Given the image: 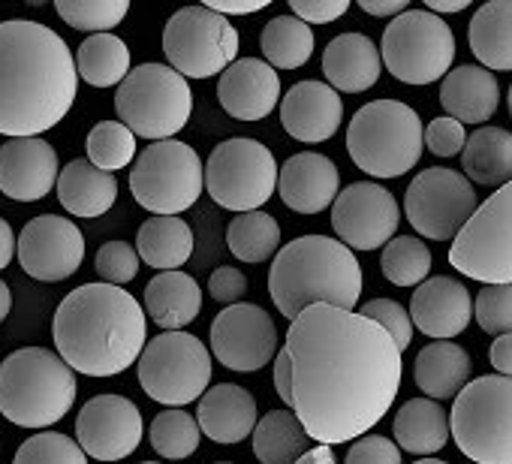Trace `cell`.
<instances>
[{"label":"cell","instance_id":"cell-1","mask_svg":"<svg viewBox=\"0 0 512 464\" xmlns=\"http://www.w3.org/2000/svg\"><path fill=\"white\" fill-rule=\"evenodd\" d=\"M293 371V413L323 446L365 437L395 404L401 350L374 320L314 305L302 311L284 344Z\"/></svg>","mask_w":512,"mask_h":464},{"label":"cell","instance_id":"cell-2","mask_svg":"<svg viewBox=\"0 0 512 464\" xmlns=\"http://www.w3.org/2000/svg\"><path fill=\"white\" fill-rule=\"evenodd\" d=\"M79 91L64 37L31 19L0 22V136L34 139L58 127Z\"/></svg>","mask_w":512,"mask_h":464},{"label":"cell","instance_id":"cell-3","mask_svg":"<svg viewBox=\"0 0 512 464\" xmlns=\"http://www.w3.org/2000/svg\"><path fill=\"white\" fill-rule=\"evenodd\" d=\"M52 338L58 356L79 374H124L148 347V320L142 305L121 287L82 284L55 311Z\"/></svg>","mask_w":512,"mask_h":464},{"label":"cell","instance_id":"cell-4","mask_svg":"<svg viewBox=\"0 0 512 464\" xmlns=\"http://www.w3.org/2000/svg\"><path fill=\"white\" fill-rule=\"evenodd\" d=\"M275 308L293 323L314 305L353 311L362 299V266L356 254L329 236H302L281 248L269 269Z\"/></svg>","mask_w":512,"mask_h":464},{"label":"cell","instance_id":"cell-5","mask_svg":"<svg viewBox=\"0 0 512 464\" xmlns=\"http://www.w3.org/2000/svg\"><path fill=\"white\" fill-rule=\"evenodd\" d=\"M76 371L46 347H22L0 362V413L22 428H49L76 404Z\"/></svg>","mask_w":512,"mask_h":464},{"label":"cell","instance_id":"cell-6","mask_svg":"<svg viewBox=\"0 0 512 464\" xmlns=\"http://www.w3.org/2000/svg\"><path fill=\"white\" fill-rule=\"evenodd\" d=\"M347 151L362 172L374 178H401L425 151L422 118L401 100L365 103L347 127Z\"/></svg>","mask_w":512,"mask_h":464},{"label":"cell","instance_id":"cell-7","mask_svg":"<svg viewBox=\"0 0 512 464\" xmlns=\"http://www.w3.org/2000/svg\"><path fill=\"white\" fill-rule=\"evenodd\" d=\"M455 446L476 464H512V377L470 380L449 413Z\"/></svg>","mask_w":512,"mask_h":464},{"label":"cell","instance_id":"cell-8","mask_svg":"<svg viewBox=\"0 0 512 464\" xmlns=\"http://www.w3.org/2000/svg\"><path fill=\"white\" fill-rule=\"evenodd\" d=\"M115 112L136 136L166 142L187 127L193 94L187 79L169 64H142L118 85Z\"/></svg>","mask_w":512,"mask_h":464},{"label":"cell","instance_id":"cell-9","mask_svg":"<svg viewBox=\"0 0 512 464\" xmlns=\"http://www.w3.org/2000/svg\"><path fill=\"white\" fill-rule=\"evenodd\" d=\"M281 181V166L269 145L235 136L220 142L205 163L208 196L235 214L263 211Z\"/></svg>","mask_w":512,"mask_h":464},{"label":"cell","instance_id":"cell-10","mask_svg":"<svg viewBox=\"0 0 512 464\" xmlns=\"http://www.w3.org/2000/svg\"><path fill=\"white\" fill-rule=\"evenodd\" d=\"M205 187V166L187 142H151L130 169L133 199L154 217H178L193 208Z\"/></svg>","mask_w":512,"mask_h":464},{"label":"cell","instance_id":"cell-11","mask_svg":"<svg viewBox=\"0 0 512 464\" xmlns=\"http://www.w3.org/2000/svg\"><path fill=\"white\" fill-rule=\"evenodd\" d=\"M449 266L482 287L512 284V181L497 187L455 236Z\"/></svg>","mask_w":512,"mask_h":464},{"label":"cell","instance_id":"cell-12","mask_svg":"<svg viewBox=\"0 0 512 464\" xmlns=\"http://www.w3.org/2000/svg\"><path fill=\"white\" fill-rule=\"evenodd\" d=\"M380 55L398 82L431 85L449 76L455 61V37L440 16L428 10H407L386 25Z\"/></svg>","mask_w":512,"mask_h":464},{"label":"cell","instance_id":"cell-13","mask_svg":"<svg viewBox=\"0 0 512 464\" xmlns=\"http://www.w3.org/2000/svg\"><path fill=\"white\" fill-rule=\"evenodd\" d=\"M139 386L157 404L184 407L208 392L211 353L190 332H163L139 356Z\"/></svg>","mask_w":512,"mask_h":464},{"label":"cell","instance_id":"cell-14","mask_svg":"<svg viewBox=\"0 0 512 464\" xmlns=\"http://www.w3.org/2000/svg\"><path fill=\"white\" fill-rule=\"evenodd\" d=\"M163 55L184 79L223 76L238 61V31L205 4L184 7L163 28Z\"/></svg>","mask_w":512,"mask_h":464},{"label":"cell","instance_id":"cell-15","mask_svg":"<svg viewBox=\"0 0 512 464\" xmlns=\"http://www.w3.org/2000/svg\"><path fill=\"white\" fill-rule=\"evenodd\" d=\"M476 208L479 202L470 178L446 166L422 169L404 193L407 223L422 239L431 242H455V236L467 226Z\"/></svg>","mask_w":512,"mask_h":464},{"label":"cell","instance_id":"cell-16","mask_svg":"<svg viewBox=\"0 0 512 464\" xmlns=\"http://www.w3.org/2000/svg\"><path fill=\"white\" fill-rule=\"evenodd\" d=\"M398 223L401 211L395 196L374 181L347 184L332 205V229L350 251L386 248L395 239Z\"/></svg>","mask_w":512,"mask_h":464},{"label":"cell","instance_id":"cell-17","mask_svg":"<svg viewBox=\"0 0 512 464\" xmlns=\"http://www.w3.org/2000/svg\"><path fill=\"white\" fill-rule=\"evenodd\" d=\"M211 353L229 371H260L278 359V326L253 302L223 308L211 323Z\"/></svg>","mask_w":512,"mask_h":464},{"label":"cell","instance_id":"cell-18","mask_svg":"<svg viewBox=\"0 0 512 464\" xmlns=\"http://www.w3.org/2000/svg\"><path fill=\"white\" fill-rule=\"evenodd\" d=\"M85 260V236L70 217L40 214L25 223L19 236V263L25 275L43 284L67 281Z\"/></svg>","mask_w":512,"mask_h":464},{"label":"cell","instance_id":"cell-19","mask_svg":"<svg viewBox=\"0 0 512 464\" xmlns=\"http://www.w3.org/2000/svg\"><path fill=\"white\" fill-rule=\"evenodd\" d=\"M142 434V413L124 395H97L76 416V440L85 455L97 461H121L133 455Z\"/></svg>","mask_w":512,"mask_h":464},{"label":"cell","instance_id":"cell-20","mask_svg":"<svg viewBox=\"0 0 512 464\" xmlns=\"http://www.w3.org/2000/svg\"><path fill=\"white\" fill-rule=\"evenodd\" d=\"M58 154L43 139H7L0 145V193L16 202H37L58 187Z\"/></svg>","mask_w":512,"mask_h":464},{"label":"cell","instance_id":"cell-21","mask_svg":"<svg viewBox=\"0 0 512 464\" xmlns=\"http://www.w3.org/2000/svg\"><path fill=\"white\" fill-rule=\"evenodd\" d=\"M217 100L235 121H263L281 100V76L260 58H238L220 76Z\"/></svg>","mask_w":512,"mask_h":464},{"label":"cell","instance_id":"cell-22","mask_svg":"<svg viewBox=\"0 0 512 464\" xmlns=\"http://www.w3.org/2000/svg\"><path fill=\"white\" fill-rule=\"evenodd\" d=\"M341 118H344V100L326 82H314V79L299 82L281 100L284 130L305 145L332 139L341 127Z\"/></svg>","mask_w":512,"mask_h":464},{"label":"cell","instance_id":"cell-23","mask_svg":"<svg viewBox=\"0 0 512 464\" xmlns=\"http://www.w3.org/2000/svg\"><path fill=\"white\" fill-rule=\"evenodd\" d=\"M410 317H413V326L425 338L449 341V338H458L470 326L473 299L461 281L437 275L413 290Z\"/></svg>","mask_w":512,"mask_h":464},{"label":"cell","instance_id":"cell-24","mask_svg":"<svg viewBox=\"0 0 512 464\" xmlns=\"http://www.w3.org/2000/svg\"><path fill=\"white\" fill-rule=\"evenodd\" d=\"M278 193L290 211L320 214L335 205L341 193V172L326 154L302 151V154H293L281 166Z\"/></svg>","mask_w":512,"mask_h":464},{"label":"cell","instance_id":"cell-25","mask_svg":"<svg viewBox=\"0 0 512 464\" xmlns=\"http://www.w3.org/2000/svg\"><path fill=\"white\" fill-rule=\"evenodd\" d=\"M196 422L202 434L214 443H241L247 434L256 431V425H260L256 398L244 386L217 383L199 398Z\"/></svg>","mask_w":512,"mask_h":464},{"label":"cell","instance_id":"cell-26","mask_svg":"<svg viewBox=\"0 0 512 464\" xmlns=\"http://www.w3.org/2000/svg\"><path fill=\"white\" fill-rule=\"evenodd\" d=\"M383 70L380 49L365 34H341L323 52L326 82L341 94H362L377 85Z\"/></svg>","mask_w":512,"mask_h":464},{"label":"cell","instance_id":"cell-27","mask_svg":"<svg viewBox=\"0 0 512 464\" xmlns=\"http://www.w3.org/2000/svg\"><path fill=\"white\" fill-rule=\"evenodd\" d=\"M500 85L491 70L476 64H461L449 70L440 85V106L449 118L461 124H482L497 112Z\"/></svg>","mask_w":512,"mask_h":464},{"label":"cell","instance_id":"cell-28","mask_svg":"<svg viewBox=\"0 0 512 464\" xmlns=\"http://www.w3.org/2000/svg\"><path fill=\"white\" fill-rule=\"evenodd\" d=\"M58 199L73 217H103L118 199V181L115 175L97 169L88 157H79L61 169Z\"/></svg>","mask_w":512,"mask_h":464},{"label":"cell","instance_id":"cell-29","mask_svg":"<svg viewBox=\"0 0 512 464\" xmlns=\"http://www.w3.org/2000/svg\"><path fill=\"white\" fill-rule=\"evenodd\" d=\"M145 311L160 329L181 332L199 317L202 290L187 272H157L145 287Z\"/></svg>","mask_w":512,"mask_h":464},{"label":"cell","instance_id":"cell-30","mask_svg":"<svg viewBox=\"0 0 512 464\" xmlns=\"http://www.w3.org/2000/svg\"><path fill=\"white\" fill-rule=\"evenodd\" d=\"M470 371H473L470 353L455 341H431L428 347L419 350L413 368L416 386L431 401L458 398V392L470 383Z\"/></svg>","mask_w":512,"mask_h":464},{"label":"cell","instance_id":"cell-31","mask_svg":"<svg viewBox=\"0 0 512 464\" xmlns=\"http://www.w3.org/2000/svg\"><path fill=\"white\" fill-rule=\"evenodd\" d=\"M470 52L485 70H512V0H488L470 19Z\"/></svg>","mask_w":512,"mask_h":464},{"label":"cell","instance_id":"cell-32","mask_svg":"<svg viewBox=\"0 0 512 464\" xmlns=\"http://www.w3.org/2000/svg\"><path fill=\"white\" fill-rule=\"evenodd\" d=\"M392 434L395 443L413 455H434L440 452L449 437H452V425L446 410L431 401V398H410L392 422Z\"/></svg>","mask_w":512,"mask_h":464},{"label":"cell","instance_id":"cell-33","mask_svg":"<svg viewBox=\"0 0 512 464\" xmlns=\"http://www.w3.org/2000/svg\"><path fill=\"white\" fill-rule=\"evenodd\" d=\"M136 251L157 272H181L193 254V229L181 217H148L139 226Z\"/></svg>","mask_w":512,"mask_h":464},{"label":"cell","instance_id":"cell-34","mask_svg":"<svg viewBox=\"0 0 512 464\" xmlns=\"http://www.w3.org/2000/svg\"><path fill=\"white\" fill-rule=\"evenodd\" d=\"M470 184L503 187L512 181V133L503 127H479L461 154Z\"/></svg>","mask_w":512,"mask_h":464},{"label":"cell","instance_id":"cell-35","mask_svg":"<svg viewBox=\"0 0 512 464\" xmlns=\"http://www.w3.org/2000/svg\"><path fill=\"white\" fill-rule=\"evenodd\" d=\"M311 446V434L290 410H269L253 431V455L260 464H296Z\"/></svg>","mask_w":512,"mask_h":464},{"label":"cell","instance_id":"cell-36","mask_svg":"<svg viewBox=\"0 0 512 464\" xmlns=\"http://www.w3.org/2000/svg\"><path fill=\"white\" fill-rule=\"evenodd\" d=\"M226 248L247 266L269 263L281 254V223L269 211H247L229 220Z\"/></svg>","mask_w":512,"mask_h":464},{"label":"cell","instance_id":"cell-37","mask_svg":"<svg viewBox=\"0 0 512 464\" xmlns=\"http://www.w3.org/2000/svg\"><path fill=\"white\" fill-rule=\"evenodd\" d=\"M79 79L91 88H112L130 76V49L115 34H94L76 52Z\"/></svg>","mask_w":512,"mask_h":464},{"label":"cell","instance_id":"cell-38","mask_svg":"<svg viewBox=\"0 0 512 464\" xmlns=\"http://www.w3.org/2000/svg\"><path fill=\"white\" fill-rule=\"evenodd\" d=\"M260 49L275 70H299L314 55V31L296 16H275L260 34Z\"/></svg>","mask_w":512,"mask_h":464},{"label":"cell","instance_id":"cell-39","mask_svg":"<svg viewBox=\"0 0 512 464\" xmlns=\"http://www.w3.org/2000/svg\"><path fill=\"white\" fill-rule=\"evenodd\" d=\"M380 269L395 287H422L431 272V251L416 236H395L380 254Z\"/></svg>","mask_w":512,"mask_h":464},{"label":"cell","instance_id":"cell-40","mask_svg":"<svg viewBox=\"0 0 512 464\" xmlns=\"http://www.w3.org/2000/svg\"><path fill=\"white\" fill-rule=\"evenodd\" d=\"M199 437L202 428L196 422V416H190L187 410H160L148 428V440L154 446V452L160 458L169 461H184L199 449Z\"/></svg>","mask_w":512,"mask_h":464},{"label":"cell","instance_id":"cell-41","mask_svg":"<svg viewBox=\"0 0 512 464\" xmlns=\"http://www.w3.org/2000/svg\"><path fill=\"white\" fill-rule=\"evenodd\" d=\"M85 148L88 160L97 169L115 175L118 169H127L136 160V133L121 121H100L91 127Z\"/></svg>","mask_w":512,"mask_h":464},{"label":"cell","instance_id":"cell-42","mask_svg":"<svg viewBox=\"0 0 512 464\" xmlns=\"http://www.w3.org/2000/svg\"><path fill=\"white\" fill-rule=\"evenodd\" d=\"M55 13L76 31H88L94 34H112V28H118L127 13L130 4L127 0H58Z\"/></svg>","mask_w":512,"mask_h":464},{"label":"cell","instance_id":"cell-43","mask_svg":"<svg viewBox=\"0 0 512 464\" xmlns=\"http://www.w3.org/2000/svg\"><path fill=\"white\" fill-rule=\"evenodd\" d=\"M13 464H88V455L79 440L61 431H40L16 449Z\"/></svg>","mask_w":512,"mask_h":464},{"label":"cell","instance_id":"cell-44","mask_svg":"<svg viewBox=\"0 0 512 464\" xmlns=\"http://www.w3.org/2000/svg\"><path fill=\"white\" fill-rule=\"evenodd\" d=\"M473 317L488 335H512V284L482 287L473 302Z\"/></svg>","mask_w":512,"mask_h":464},{"label":"cell","instance_id":"cell-45","mask_svg":"<svg viewBox=\"0 0 512 464\" xmlns=\"http://www.w3.org/2000/svg\"><path fill=\"white\" fill-rule=\"evenodd\" d=\"M139 260L142 257H139V251L133 245H127V242H106L97 251L94 269L103 278V284L124 287V284H130L139 275Z\"/></svg>","mask_w":512,"mask_h":464},{"label":"cell","instance_id":"cell-46","mask_svg":"<svg viewBox=\"0 0 512 464\" xmlns=\"http://www.w3.org/2000/svg\"><path fill=\"white\" fill-rule=\"evenodd\" d=\"M359 314L374 320L377 326H383L392 335V341L398 344L401 353L410 347V341H413V317L395 299H371V302H365V308Z\"/></svg>","mask_w":512,"mask_h":464},{"label":"cell","instance_id":"cell-47","mask_svg":"<svg viewBox=\"0 0 512 464\" xmlns=\"http://www.w3.org/2000/svg\"><path fill=\"white\" fill-rule=\"evenodd\" d=\"M467 133H464V124L449 118V115H440L434 118L428 127H425V148L434 154V157H455V154H464L467 148Z\"/></svg>","mask_w":512,"mask_h":464},{"label":"cell","instance_id":"cell-48","mask_svg":"<svg viewBox=\"0 0 512 464\" xmlns=\"http://www.w3.org/2000/svg\"><path fill=\"white\" fill-rule=\"evenodd\" d=\"M344 464H401V446L383 434H365L350 446Z\"/></svg>","mask_w":512,"mask_h":464},{"label":"cell","instance_id":"cell-49","mask_svg":"<svg viewBox=\"0 0 512 464\" xmlns=\"http://www.w3.org/2000/svg\"><path fill=\"white\" fill-rule=\"evenodd\" d=\"M350 10V0H290V16L305 25H332Z\"/></svg>","mask_w":512,"mask_h":464},{"label":"cell","instance_id":"cell-50","mask_svg":"<svg viewBox=\"0 0 512 464\" xmlns=\"http://www.w3.org/2000/svg\"><path fill=\"white\" fill-rule=\"evenodd\" d=\"M208 293H211V299H217L226 308L241 305V296L247 293V278L235 266H220L208 278Z\"/></svg>","mask_w":512,"mask_h":464},{"label":"cell","instance_id":"cell-51","mask_svg":"<svg viewBox=\"0 0 512 464\" xmlns=\"http://www.w3.org/2000/svg\"><path fill=\"white\" fill-rule=\"evenodd\" d=\"M359 10L374 16V19H398L401 13H407V0H359Z\"/></svg>","mask_w":512,"mask_h":464},{"label":"cell","instance_id":"cell-52","mask_svg":"<svg viewBox=\"0 0 512 464\" xmlns=\"http://www.w3.org/2000/svg\"><path fill=\"white\" fill-rule=\"evenodd\" d=\"M491 368L503 377H512V335H500L494 338L491 350H488Z\"/></svg>","mask_w":512,"mask_h":464},{"label":"cell","instance_id":"cell-53","mask_svg":"<svg viewBox=\"0 0 512 464\" xmlns=\"http://www.w3.org/2000/svg\"><path fill=\"white\" fill-rule=\"evenodd\" d=\"M275 389H278L281 401L290 407V404H293V371H290V356H287V350H281L278 359H275Z\"/></svg>","mask_w":512,"mask_h":464},{"label":"cell","instance_id":"cell-54","mask_svg":"<svg viewBox=\"0 0 512 464\" xmlns=\"http://www.w3.org/2000/svg\"><path fill=\"white\" fill-rule=\"evenodd\" d=\"M16 251H19V245H16V232H13V226H10L4 217H0V272H4V269L13 263Z\"/></svg>","mask_w":512,"mask_h":464},{"label":"cell","instance_id":"cell-55","mask_svg":"<svg viewBox=\"0 0 512 464\" xmlns=\"http://www.w3.org/2000/svg\"><path fill=\"white\" fill-rule=\"evenodd\" d=\"M208 10H214V13H220V16H253V13H260V10H266V4L260 0V4H226V0H208L205 4Z\"/></svg>","mask_w":512,"mask_h":464},{"label":"cell","instance_id":"cell-56","mask_svg":"<svg viewBox=\"0 0 512 464\" xmlns=\"http://www.w3.org/2000/svg\"><path fill=\"white\" fill-rule=\"evenodd\" d=\"M470 7V0H425V10L434 16H449V13H461Z\"/></svg>","mask_w":512,"mask_h":464},{"label":"cell","instance_id":"cell-57","mask_svg":"<svg viewBox=\"0 0 512 464\" xmlns=\"http://www.w3.org/2000/svg\"><path fill=\"white\" fill-rule=\"evenodd\" d=\"M296 464H338L335 461V452H332V446H323V443H317L314 449H308Z\"/></svg>","mask_w":512,"mask_h":464},{"label":"cell","instance_id":"cell-58","mask_svg":"<svg viewBox=\"0 0 512 464\" xmlns=\"http://www.w3.org/2000/svg\"><path fill=\"white\" fill-rule=\"evenodd\" d=\"M10 308H13V293L4 281H0V323L10 317Z\"/></svg>","mask_w":512,"mask_h":464},{"label":"cell","instance_id":"cell-59","mask_svg":"<svg viewBox=\"0 0 512 464\" xmlns=\"http://www.w3.org/2000/svg\"><path fill=\"white\" fill-rule=\"evenodd\" d=\"M413 464H449V461H440V458H419V461H413Z\"/></svg>","mask_w":512,"mask_h":464},{"label":"cell","instance_id":"cell-60","mask_svg":"<svg viewBox=\"0 0 512 464\" xmlns=\"http://www.w3.org/2000/svg\"><path fill=\"white\" fill-rule=\"evenodd\" d=\"M509 115H512V85H509Z\"/></svg>","mask_w":512,"mask_h":464},{"label":"cell","instance_id":"cell-61","mask_svg":"<svg viewBox=\"0 0 512 464\" xmlns=\"http://www.w3.org/2000/svg\"><path fill=\"white\" fill-rule=\"evenodd\" d=\"M142 464H160V461H142Z\"/></svg>","mask_w":512,"mask_h":464},{"label":"cell","instance_id":"cell-62","mask_svg":"<svg viewBox=\"0 0 512 464\" xmlns=\"http://www.w3.org/2000/svg\"><path fill=\"white\" fill-rule=\"evenodd\" d=\"M217 464H232V461H217Z\"/></svg>","mask_w":512,"mask_h":464}]
</instances>
